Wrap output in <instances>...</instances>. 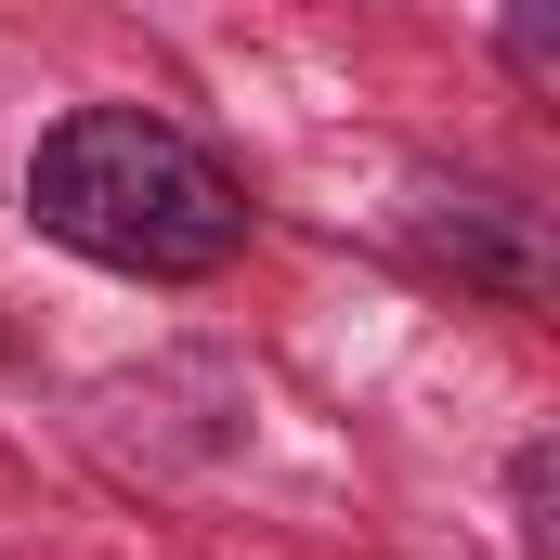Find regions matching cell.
<instances>
[{
	"mask_svg": "<svg viewBox=\"0 0 560 560\" xmlns=\"http://www.w3.org/2000/svg\"><path fill=\"white\" fill-rule=\"evenodd\" d=\"M430 209H456V222H418L430 261H456L469 287H495V300H522V313L548 300V248H535V209H522V196H482V183L443 196V183H430Z\"/></svg>",
	"mask_w": 560,
	"mask_h": 560,
	"instance_id": "2",
	"label": "cell"
},
{
	"mask_svg": "<svg viewBox=\"0 0 560 560\" xmlns=\"http://www.w3.org/2000/svg\"><path fill=\"white\" fill-rule=\"evenodd\" d=\"M509 522H522V548L548 560V535H560V522H548V443H522V456H509Z\"/></svg>",
	"mask_w": 560,
	"mask_h": 560,
	"instance_id": "4",
	"label": "cell"
},
{
	"mask_svg": "<svg viewBox=\"0 0 560 560\" xmlns=\"http://www.w3.org/2000/svg\"><path fill=\"white\" fill-rule=\"evenodd\" d=\"M509 79L560 92V0H509Z\"/></svg>",
	"mask_w": 560,
	"mask_h": 560,
	"instance_id": "3",
	"label": "cell"
},
{
	"mask_svg": "<svg viewBox=\"0 0 560 560\" xmlns=\"http://www.w3.org/2000/svg\"><path fill=\"white\" fill-rule=\"evenodd\" d=\"M26 222L131 287H209L222 261H248V183L156 105H66L26 143Z\"/></svg>",
	"mask_w": 560,
	"mask_h": 560,
	"instance_id": "1",
	"label": "cell"
}]
</instances>
